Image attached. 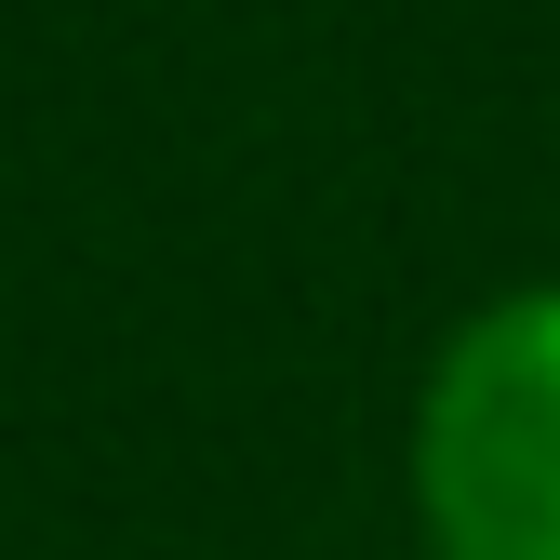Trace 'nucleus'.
Listing matches in <instances>:
<instances>
[{"label": "nucleus", "mask_w": 560, "mask_h": 560, "mask_svg": "<svg viewBox=\"0 0 560 560\" xmlns=\"http://www.w3.org/2000/svg\"><path fill=\"white\" fill-rule=\"evenodd\" d=\"M428 560H560V280H494L441 320L400 413Z\"/></svg>", "instance_id": "f257e3e1"}]
</instances>
